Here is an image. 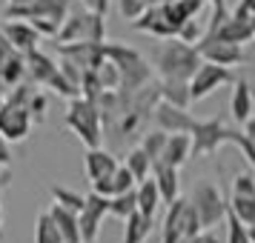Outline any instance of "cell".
Listing matches in <instances>:
<instances>
[{
    "instance_id": "1",
    "label": "cell",
    "mask_w": 255,
    "mask_h": 243,
    "mask_svg": "<svg viewBox=\"0 0 255 243\" xmlns=\"http://www.w3.org/2000/svg\"><path fill=\"white\" fill-rule=\"evenodd\" d=\"M152 63L158 69V78L189 81L204 60H201V55H198V49L192 43H184L178 37H166V40H161V46L155 49Z\"/></svg>"
},
{
    "instance_id": "2",
    "label": "cell",
    "mask_w": 255,
    "mask_h": 243,
    "mask_svg": "<svg viewBox=\"0 0 255 243\" xmlns=\"http://www.w3.org/2000/svg\"><path fill=\"white\" fill-rule=\"evenodd\" d=\"M63 123L66 129H72V135L81 140L86 149H95L101 146L104 140V117H101V106L89 100V97H72L69 106H66V115H63Z\"/></svg>"
},
{
    "instance_id": "3",
    "label": "cell",
    "mask_w": 255,
    "mask_h": 243,
    "mask_svg": "<svg viewBox=\"0 0 255 243\" xmlns=\"http://www.w3.org/2000/svg\"><path fill=\"white\" fill-rule=\"evenodd\" d=\"M104 58L112 60L121 72V89L135 92L140 86L152 83V69L146 66V60L140 58V52H135L127 43H106L104 40Z\"/></svg>"
},
{
    "instance_id": "4",
    "label": "cell",
    "mask_w": 255,
    "mask_h": 243,
    "mask_svg": "<svg viewBox=\"0 0 255 243\" xmlns=\"http://www.w3.org/2000/svg\"><path fill=\"white\" fill-rule=\"evenodd\" d=\"M58 43H78V40H86V43H104L106 40V26L101 14L86 12L81 3L75 6L72 3L63 23H60V32L55 37Z\"/></svg>"
},
{
    "instance_id": "5",
    "label": "cell",
    "mask_w": 255,
    "mask_h": 243,
    "mask_svg": "<svg viewBox=\"0 0 255 243\" xmlns=\"http://www.w3.org/2000/svg\"><path fill=\"white\" fill-rule=\"evenodd\" d=\"M189 203L195 206L204 229H215L218 223L227 220V197L221 195V189L215 183H209V180H201V183L195 186Z\"/></svg>"
},
{
    "instance_id": "6",
    "label": "cell",
    "mask_w": 255,
    "mask_h": 243,
    "mask_svg": "<svg viewBox=\"0 0 255 243\" xmlns=\"http://www.w3.org/2000/svg\"><path fill=\"white\" fill-rule=\"evenodd\" d=\"M189 135H192V161H195L204 155H215L224 143H230L232 129L224 123V117H212V120H195Z\"/></svg>"
},
{
    "instance_id": "7",
    "label": "cell",
    "mask_w": 255,
    "mask_h": 243,
    "mask_svg": "<svg viewBox=\"0 0 255 243\" xmlns=\"http://www.w3.org/2000/svg\"><path fill=\"white\" fill-rule=\"evenodd\" d=\"M227 83H235L232 69L218 66V63H207V60H204V63L195 69V75L189 78V94H192V103L209 97L212 92H218L221 86H227Z\"/></svg>"
},
{
    "instance_id": "8",
    "label": "cell",
    "mask_w": 255,
    "mask_h": 243,
    "mask_svg": "<svg viewBox=\"0 0 255 243\" xmlns=\"http://www.w3.org/2000/svg\"><path fill=\"white\" fill-rule=\"evenodd\" d=\"M109 218V197L101 192H89L83 200V209L78 212V226H81V241L83 243H95L101 235L104 220Z\"/></svg>"
},
{
    "instance_id": "9",
    "label": "cell",
    "mask_w": 255,
    "mask_h": 243,
    "mask_svg": "<svg viewBox=\"0 0 255 243\" xmlns=\"http://www.w3.org/2000/svg\"><path fill=\"white\" fill-rule=\"evenodd\" d=\"M195 49H198V55H201V60H207V63H218V66H227V69H235V66L247 63V52H244V46H238V43H227V40H218V37L204 35L195 43Z\"/></svg>"
},
{
    "instance_id": "10",
    "label": "cell",
    "mask_w": 255,
    "mask_h": 243,
    "mask_svg": "<svg viewBox=\"0 0 255 243\" xmlns=\"http://www.w3.org/2000/svg\"><path fill=\"white\" fill-rule=\"evenodd\" d=\"M129 26H132L135 32H143V35L158 37V40L178 37V29H181V26L172 20V14H169V9H166V3H163V6H146V12L140 14L138 20H132Z\"/></svg>"
},
{
    "instance_id": "11",
    "label": "cell",
    "mask_w": 255,
    "mask_h": 243,
    "mask_svg": "<svg viewBox=\"0 0 255 243\" xmlns=\"http://www.w3.org/2000/svg\"><path fill=\"white\" fill-rule=\"evenodd\" d=\"M32 123H35V120H32L29 106L9 103V100H3V103H0V135L9 140V143L23 140L26 135H29Z\"/></svg>"
},
{
    "instance_id": "12",
    "label": "cell",
    "mask_w": 255,
    "mask_h": 243,
    "mask_svg": "<svg viewBox=\"0 0 255 243\" xmlns=\"http://www.w3.org/2000/svg\"><path fill=\"white\" fill-rule=\"evenodd\" d=\"M152 120L166 135H189L198 117H192L189 109H184V106H172V103H166V100H158L155 109H152Z\"/></svg>"
},
{
    "instance_id": "13",
    "label": "cell",
    "mask_w": 255,
    "mask_h": 243,
    "mask_svg": "<svg viewBox=\"0 0 255 243\" xmlns=\"http://www.w3.org/2000/svg\"><path fill=\"white\" fill-rule=\"evenodd\" d=\"M0 32H3V37H6L9 43H12V49L23 52V55L32 52V49H37V43L43 40V35H40L29 20H12V17H6V20L0 23Z\"/></svg>"
},
{
    "instance_id": "14",
    "label": "cell",
    "mask_w": 255,
    "mask_h": 243,
    "mask_svg": "<svg viewBox=\"0 0 255 243\" xmlns=\"http://www.w3.org/2000/svg\"><path fill=\"white\" fill-rule=\"evenodd\" d=\"M60 58L75 60L83 72L98 69L104 63V43H86V40H78V43H58Z\"/></svg>"
},
{
    "instance_id": "15",
    "label": "cell",
    "mask_w": 255,
    "mask_h": 243,
    "mask_svg": "<svg viewBox=\"0 0 255 243\" xmlns=\"http://www.w3.org/2000/svg\"><path fill=\"white\" fill-rule=\"evenodd\" d=\"M207 35L218 37V40H227V43H238V46H244V43L253 40V20L238 17V14H232V9H230V14H227L215 29H209Z\"/></svg>"
},
{
    "instance_id": "16",
    "label": "cell",
    "mask_w": 255,
    "mask_h": 243,
    "mask_svg": "<svg viewBox=\"0 0 255 243\" xmlns=\"http://www.w3.org/2000/svg\"><path fill=\"white\" fill-rule=\"evenodd\" d=\"M118 169V158L112 152L101 149V146H95V149H86V158H83V172H86V180L89 183H98V180H104L109 174Z\"/></svg>"
},
{
    "instance_id": "17",
    "label": "cell",
    "mask_w": 255,
    "mask_h": 243,
    "mask_svg": "<svg viewBox=\"0 0 255 243\" xmlns=\"http://www.w3.org/2000/svg\"><path fill=\"white\" fill-rule=\"evenodd\" d=\"M55 75H58V63L49 58V55H43L40 49L26 52V78L35 83V86H49Z\"/></svg>"
},
{
    "instance_id": "18",
    "label": "cell",
    "mask_w": 255,
    "mask_h": 243,
    "mask_svg": "<svg viewBox=\"0 0 255 243\" xmlns=\"http://www.w3.org/2000/svg\"><path fill=\"white\" fill-rule=\"evenodd\" d=\"M152 177L158 183V192H161L163 206L172 203L175 197H181V180H178V166H169V163H155L152 166Z\"/></svg>"
},
{
    "instance_id": "19",
    "label": "cell",
    "mask_w": 255,
    "mask_h": 243,
    "mask_svg": "<svg viewBox=\"0 0 255 243\" xmlns=\"http://www.w3.org/2000/svg\"><path fill=\"white\" fill-rule=\"evenodd\" d=\"M138 186V180L132 177V172H129L124 163H118V169L109 177H104V180H98V183L92 186L95 192H101V195L106 197H115V195H124V192H129V189H135Z\"/></svg>"
},
{
    "instance_id": "20",
    "label": "cell",
    "mask_w": 255,
    "mask_h": 243,
    "mask_svg": "<svg viewBox=\"0 0 255 243\" xmlns=\"http://www.w3.org/2000/svg\"><path fill=\"white\" fill-rule=\"evenodd\" d=\"M232 97H230V115L235 123H244L247 117L255 112V100H253V86L247 81H235L232 83Z\"/></svg>"
},
{
    "instance_id": "21",
    "label": "cell",
    "mask_w": 255,
    "mask_h": 243,
    "mask_svg": "<svg viewBox=\"0 0 255 243\" xmlns=\"http://www.w3.org/2000/svg\"><path fill=\"white\" fill-rule=\"evenodd\" d=\"M186 161H192V135H169L166 146H163L161 163H169V166L181 169Z\"/></svg>"
},
{
    "instance_id": "22",
    "label": "cell",
    "mask_w": 255,
    "mask_h": 243,
    "mask_svg": "<svg viewBox=\"0 0 255 243\" xmlns=\"http://www.w3.org/2000/svg\"><path fill=\"white\" fill-rule=\"evenodd\" d=\"M152 229H155V218L140 215L138 209H135V212L124 220V241L121 243H146Z\"/></svg>"
},
{
    "instance_id": "23",
    "label": "cell",
    "mask_w": 255,
    "mask_h": 243,
    "mask_svg": "<svg viewBox=\"0 0 255 243\" xmlns=\"http://www.w3.org/2000/svg\"><path fill=\"white\" fill-rule=\"evenodd\" d=\"M158 94H161V100L172 106H184L189 109L192 106V94H189V81H169V78H158Z\"/></svg>"
},
{
    "instance_id": "24",
    "label": "cell",
    "mask_w": 255,
    "mask_h": 243,
    "mask_svg": "<svg viewBox=\"0 0 255 243\" xmlns=\"http://www.w3.org/2000/svg\"><path fill=\"white\" fill-rule=\"evenodd\" d=\"M135 197H138V212L140 215H149V218H155L158 215V209L163 206L161 200V192H158V183H155V177H146V180H140L138 186H135Z\"/></svg>"
},
{
    "instance_id": "25",
    "label": "cell",
    "mask_w": 255,
    "mask_h": 243,
    "mask_svg": "<svg viewBox=\"0 0 255 243\" xmlns=\"http://www.w3.org/2000/svg\"><path fill=\"white\" fill-rule=\"evenodd\" d=\"M49 215H52L55 226H58L60 235L69 243H83L81 241V226H78V212H69V209L58 206V203H49Z\"/></svg>"
},
{
    "instance_id": "26",
    "label": "cell",
    "mask_w": 255,
    "mask_h": 243,
    "mask_svg": "<svg viewBox=\"0 0 255 243\" xmlns=\"http://www.w3.org/2000/svg\"><path fill=\"white\" fill-rule=\"evenodd\" d=\"M35 243H69L63 235H60L58 226H55L49 209H43V212L37 215V220H35Z\"/></svg>"
},
{
    "instance_id": "27",
    "label": "cell",
    "mask_w": 255,
    "mask_h": 243,
    "mask_svg": "<svg viewBox=\"0 0 255 243\" xmlns=\"http://www.w3.org/2000/svg\"><path fill=\"white\" fill-rule=\"evenodd\" d=\"M227 209H230L232 215L241 220L247 229H250V226H255V195H230Z\"/></svg>"
},
{
    "instance_id": "28",
    "label": "cell",
    "mask_w": 255,
    "mask_h": 243,
    "mask_svg": "<svg viewBox=\"0 0 255 243\" xmlns=\"http://www.w3.org/2000/svg\"><path fill=\"white\" fill-rule=\"evenodd\" d=\"M124 166H127L129 172H132V177L140 183V180H146L152 174V166H155V163H152V158L140 149V146H132L129 155H127V161H124Z\"/></svg>"
},
{
    "instance_id": "29",
    "label": "cell",
    "mask_w": 255,
    "mask_h": 243,
    "mask_svg": "<svg viewBox=\"0 0 255 243\" xmlns=\"http://www.w3.org/2000/svg\"><path fill=\"white\" fill-rule=\"evenodd\" d=\"M49 195H52V203H58V206L69 209V212H81L83 209V200H86V195H81V192H75V189H66V186H49Z\"/></svg>"
},
{
    "instance_id": "30",
    "label": "cell",
    "mask_w": 255,
    "mask_h": 243,
    "mask_svg": "<svg viewBox=\"0 0 255 243\" xmlns=\"http://www.w3.org/2000/svg\"><path fill=\"white\" fill-rule=\"evenodd\" d=\"M135 209H138L135 189H129V192H124V195L109 197V215H112V218H118V220H127Z\"/></svg>"
},
{
    "instance_id": "31",
    "label": "cell",
    "mask_w": 255,
    "mask_h": 243,
    "mask_svg": "<svg viewBox=\"0 0 255 243\" xmlns=\"http://www.w3.org/2000/svg\"><path fill=\"white\" fill-rule=\"evenodd\" d=\"M166 138H169V135H166L163 129H155V132H146V135L140 138L138 146L152 158V163H158L161 161V155H163V146H166Z\"/></svg>"
},
{
    "instance_id": "32",
    "label": "cell",
    "mask_w": 255,
    "mask_h": 243,
    "mask_svg": "<svg viewBox=\"0 0 255 243\" xmlns=\"http://www.w3.org/2000/svg\"><path fill=\"white\" fill-rule=\"evenodd\" d=\"M98 81H101V86H104L106 92H115V89H121V72H118V66L112 63V60H106L98 66Z\"/></svg>"
},
{
    "instance_id": "33",
    "label": "cell",
    "mask_w": 255,
    "mask_h": 243,
    "mask_svg": "<svg viewBox=\"0 0 255 243\" xmlns=\"http://www.w3.org/2000/svg\"><path fill=\"white\" fill-rule=\"evenodd\" d=\"M227 226H230V238H227V243H253L250 229H247L235 215H232L230 209H227Z\"/></svg>"
},
{
    "instance_id": "34",
    "label": "cell",
    "mask_w": 255,
    "mask_h": 243,
    "mask_svg": "<svg viewBox=\"0 0 255 243\" xmlns=\"http://www.w3.org/2000/svg\"><path fill=\"white\" fill-rule=\"evenodd\" d=\"M46 106H49V92L35 89L32 97H29V112H32V120H35V123H43V117H46Z\"/></svg>"
},
{
    "instance_id": "35",
    "label": "cell",
    "mask_w": 255,
    "mask_h": 243,
    "mask_svg": "<svg viewBox=\"0 0 255 243\" xmlns=\"http://www.w3.org/2000/svg\"><path fill=\"white\" fill-rule=\"evenodd\" d=\"M204 35H207V29L198 23L195 17H192V20H186V23H181V29H178V40H184V43H192V46H195V43H198V40H201Z\"/></svg>"
},
{
    "instance_id": "36",
    "label": "cell",
    "mask_w": 255,
    "mask_h": 243,
    "mask_svg": "<svg viewBox=\"0 0 255 243\" xmlns=\"http://www.w3.org/2000/svg\"><path fill=\"white\" fill-rule=\"evenodd\" d=\"M118 12H121V17L124 20H138L140 14L146 12V3L143 0H118Z\"/></svg>"
},
{
    "instance_id": "37",
    "label": "cell",
    "mask_w": 255,
    "mask_h": 243,
    "mask_svg": "<svg viewBox=\"0 0 255 243\" xmlns=\"http://www.w3.org/2000/svg\"><path fill=\"white\" fill-rule=\"evenodd\" d=\"M230 195H255V174L241 172L232 180V192Z\"/></svg>"
},
{
    "instance_id": "38",
    "label": "cell",
    "mask_w": 255,
    "mask_h": 243,
    "mask_svg": "<svg viewBox=\"0 0 255 243\" xmlns=\"http://www.w3.org/2000/svg\"><path fill=\"white\" fill-rule=\"evenodd\" d=\"M81 6L86 9V12H92V14H101V17H106L109 6H112V0H81Z\"/></svg>"
},
{
    "instance_id": "39",
    "label": "cell",
    "mask_w": 255,
    "mask_h": 243,
    "mask_svg": "<svg viewBox=\"0 0 255 243\" xmlns=\"http://www.w3.org/2000/svg\"><path fill=\"white\" fill-rule=\"evenodd\" d=\"M232 14H238V17H247V20H253V17H255V0H238V6L232 9Z\"/></svg>"
},
{
    "instance_id": "40",
    "label": "cell",
    "mask_w": 255,
    "mask_h": 243,
    "mask_svg": "<svg viewBox=\"0 0 255 243\" xmlns=\"http://www.w3.org/2000/svg\"><path fill=\"white\" fill-rule=\"evenodd\" d=\"M12 183V172L6 169V172L0 174V241H3V189Z\"/></svg>"
},
{
    "instance_id": "41",
    "label": "cell",
    "mask_w": 255,
    "mask_h": 243,
    "mask_svg": "<svg viewBox=\"0 0 255 243\" xmlns=\"http://www.w3.org/2000/svg\"><path fill=\"white\" fill-rule=\"evenodd\" d=\"M189 243H221V238L212 229H201L198 235H192V238H189Z\"/></svg>"
},
{
    "instance_id": "42",
    "label": "cell",
    "mask_w": 255,
    "mask_h": 243,
    "mask_svg": "<svg viewBox=\"0 0 255 243\" xmlns=\"http://www.w3.org/2000/svg\"><path fill=\"white\" fill-rule=\"evenodd\" d=\"M12 163V152H9V140L0 135V169H9Z\"/></svg>"
},
{
    "instance_id": "43",
    "label": "cell",
    "mask_w": 255,
    "mask_h": 243,
    "mask_svg": "<svg viewBox=\"0 0 255 243\" xmlns=\"http://www.w3.org/2000/svg\"><path fill=\"white\" fill-rule=\"evenodd\" d=\"M241 132H244V135H247V138H250V140L255 143V112H253V115H250V117H247V120L241 123Z\"/></svg>"
},
{
    "instance_id": "44",
    "label": "cell",
    "mask_w": 255,
    "mask_h": 243,
    "mask_svg": "<svg viewBox=\"0 0 255 243\" xmlns=\"http://www.w3.org/2000/svg\"><path fill=\"white\" fill-rule=\"evenodd\" d=\"M209 6H212V9H230L227 0H209Z\"/></svg>"
},
{
    "instance_id": "45",
    "label": "cell",
    "mask_w": 255,
    "mask_h": 243,
    "mask_svg": "<svg viewBox=\"0 0 255 243\" xmlns=\"http://www.w3.org/2000/svg\"><path fill=\"white\" fill-rule=\"evenodd\" d=\"M146 6H163V3H172V0H143Z\"/></svg>"
},
{
    "instance_id": "46",
    "label": "cell",
    "mask_w": 255,
    "mask_h": 243,
    "mask_svg": "<svg viewBox=\"0 0 255 243\" xmlns=\"http://www.w3.org/2000/svg\"><path fill=\"white\" fill-rule=\"evenodd\" d=\"M253 40H255V17H253Z\"/></svg>"
},
{
    "instance_id": "47",
    "label": "cell",
    "mask_w": 255,
    "mask_h": 243,
    "mask_svg": "<svg viewBox=\"0 0 255 243\" xmlns=\"http://www.w3.org/2000/svg\"><path fill=\"white\" fill-rule=\"evenodd\" d=\"M253 100H255V89H253Z\"/></svg>"
}]
</instances>
